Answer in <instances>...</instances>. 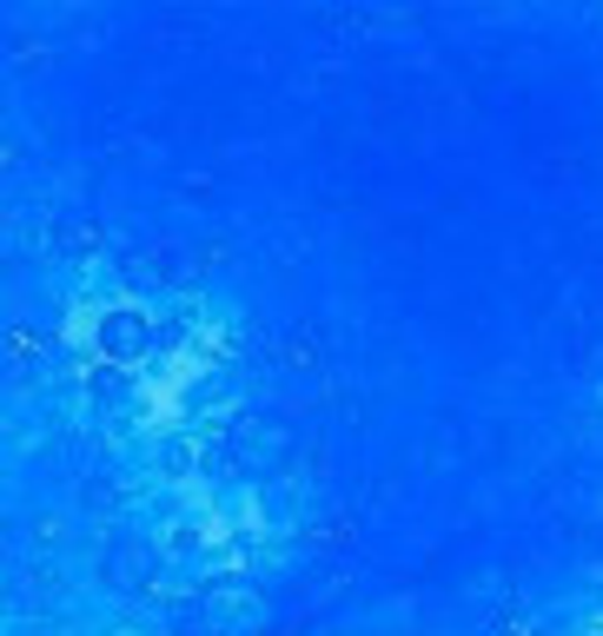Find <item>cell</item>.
Wrapping results in <instances>:
<instances>
[{"mask_svg": "<svg viewBox=\"0 0 603 636\" xmlns=\"http://www.w3.org/2000/svg\"><path fill=\"white\" fill-rule=\"evenodd\" d=\"M153 345H159V325H153L146 312L119 305V312H106V319H100V352H106L113 365H133V358H146Z\"/></svg>", "mask_w": 603, "mask_h": 636, "instance_id": "obj_1", "label": "cell"}, {"mask_svg": "<svg viewBox=\"0 0 603 636\" xmlns=\"http://www.w3.org/2000/svg\"><path fill=\"white\" fill-rule=\"evenodd\" d=\"M139 571H146V551H139V544H119V551H113V577H119V591H133Z\"/></svg>", "mask_w": 603, "mask_h": 636, "instance_id": "obj_2", "label": "cell"}, {"mask_svg": "<svg viewBox=\"0 0 603 636\" xmlns=\"http://www.w3.org/2000/svg\"><path fill=\"white\" fill-rule=\"evenodd\" d=\"M93 246H100V232H93L86 219H73V226H60V252H73V259H80V252H93Z\"/></svg>", "mask_w": 603, "mask_h": 636, "instance_id": "obj_3", "label": "cell"}, {"mask_svg": "<svg viewBox=\"0 0 603 636\" xmlns=\"http://www.w3.org/2000/svg\"><path fill=\"white\" fill-rule=\"evenodd\" d=\"M40 345H46V338H40L33 325H7V352H13V358H33Z\"/></svg>", "mask_w": 603, "mask_h": 636, "instance_id": "obj_4", "label": "cell"}, {"mask_svg": "<svg viewBox=\"0 0 603 636\" xmlns=\"http://www.w3.org/2000/svg\"><path fill=\"white\" fill-rule=\"evenodd\" d=\"M126 392V372H93V398L106 405V398H119Z\"/></svg>", "mask_w": 603, "mask_h": 636, "instance_id": "obj_5", "label": "cell"}, {"mask_svg": "<svg viewBox=\"0 0 603 636\" xmlns=\"http://www.w3.org/2000/svg\"><path fill=\"white\" fill-rule=\"evenodd\" d=\"M159 465H166V471H186V465H193V451H186V445H166V451H159Z\"/></svg>", "mask_w": 603, "mask_h": 636, "instance_id": "obj_6", "label": "cell"}, {"mask_svg": "<svg viewBox=\"0 0 603 636\" xmlns=\"http://www.w3.org/2000/svg\"><path fill=\"white\" fill-rule=\"evenodd\" d=\"M491 636H538V624H524V617H505Z\"/></svg>", "mask_w": 603, "mask_h": 636, "instance_id": "obj_7", "label": "cell"}]
</instances>
